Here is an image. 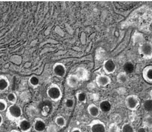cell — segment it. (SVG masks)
Segmentation results:
<instances>
[{"mask_svg":"<svg viewBox=\"0 0 152 132\" xmlns=\"http://www.w3.org/2000/svg\"><path fill=\"white\" fill-rule=\"evenodd\" d=\"M125 103L128 109L131 111H134L139 106L140 100L137 96L135 94H130L126 97Z\"/></svg>","mask_w":152,"mask_h":132,"instance_id":"obj_4","label":"cell"},{"mask_svg":"<svg viewBox=\"0 0 152 132\" xmlns=\"http://www.w3.org/2000/svg\"><path fill=\"white\" fill-rule=\"evenodd\" d=\"M39 79L37 77L34 76V75H33L30 78L29 80H28V83L30 84V85L33 87V88H36L39 84Z\"/></svg>","mask_w":152,"mask_h":132,"instance_id":"obj_21","label":"cell"},{"mask_svg":"<svg viewBox=\"0 0 152 132\" xmlns=\"http://www.w3.org/2000/svg\"><path fill=\"white\" fill-rule=\"evenodd\" d=\"M144 125L147 127L151 128L152 127V117L151 116H147L144 119Z\"/></svg>","mask_w":152,"mask_h":132,"instance_id":"obj_27","label":"cell"},{"mask_svg":"<svg viewBox=\"0 0 152 132\" xmlns=\"http://www.w3.org/2000/svg\"><path fill=\"white\" fill-rule=\"evenodd\" d=\"M55 122L56 125L60 128L64 127L66 125V123H67L66 119L62 116H57L55 119Z\"/></svg>","mask_w":152,"mask_h":132,"instance_id":"obj_18","label":"cell"},{"mask_svg":"<svg viewBox=\"0 0 152 132\" xmlns=\"http://www.w3.org/2000/svg\"><path fill=\"white\" fill-rule=\"evenodd\" d=\"M103 70L106 74H112L116 70L117 65L113 60L109 59H107L103 62Z\"/></svg>","mask_w":152,"mask_h":132,"instance_id":"obj_6","label":"cell"},{"mask_svg":"<svg viewBox=\"0 0 152 132\" xmlns=\"http://www.w3.org/2000/svg\"><path fill=\"white\" fill-rule=\"evenodd\" d=\"M9 132H20V131L17 130H11Z\"/></svg>","mask_w":152,"mask_h":132,"instance_id":"obj_31","label":"cell"},{"mask_svg":"<svg viewBox=\"0 0 152 132\" xmlns=\"http://www.w3.org/2000/svg\"><path fill=\"white\" fill-rule=\"evenodd\" d=\"M143 108L148 112H152V99L145 100L143 103Z\"/></svg>","mask_w":152,"mask_h":132,"instance_id":"obj_22","label":"cell"},{"mask_svg":"<svg viewBox=\"0 0 152 132\" xmlns=\"http://www.w3.org/2000/svg\"><path fill=\"white\" fill-rule=\"evenodd\" d=\"M17 124L21 132H30L33 128L31 122L25 118L19 120Z\"/></svg>","mask_w":152,"mask_h":132,"instance_id":"obj_8","label":"cell"},{"mask_svg":"<svg viewBox=\"0 0 152 132\" xmlns=\"http://www.w3.org/2000/svg\"><path fill=\"white\" fill-rule=\"evenodd\" d=\"M47 95L53 102H58L63 96L62 91L60 87L55 83H52L47 89Z\"/></svg>","mask_w":152,"mask_h":132,"instance_id":"obj_2","label":"cell"},{"mask_svg":"<svg viewBox=\"0 0 152 132\" xmlns=\"http://www.w3.org/2000/svg\"><path fill=\"white\" fill-rule=\"evenodd\" d=\"M138 51L144 59H150L152 58V44L149 42L141 44L139 46Z\"/></svg>","mask_w":152,"mask_h":132,"instance_id":"obj_3","label":"cell"},{"mask_svg":"<svg viewBox=\"0 0 152 132\" xmlns=\"http://www.w3.org/2000/svg\"><path fill=\"white\" fill-rule=\"evenodd\" d=\"M32 127L36 132H44L47 127L45 122L40 117L35 118Z\"/></svg>","mask_w":152,"mask_h":132,"instance_id":"obj_10","label":"cell"},{"mask_svg":"<svg viewBox=\"0 0 152 132\" xmlns=\"http://www.w3.org/2000/svg\"><path fill=\"white\" fill-rule=\"evenodd\" d=\"M75 75L79 80H85L88 77V71L83 67H79L76 70Z\"/></svg>","mask_w":152,"mask_h":132,"instance_id":"obj_16","label":"cell"},{"mask_svg":"<svg viewBox=\"0 0 152 132\" xmlns=\"http://www.w3.org/2000/svg\"><path fill=\"white\" fill-rule=\"evenodd\" d=\"M91 132H106V124L99 119H94L89 124Z\"/></svg>","mask_w":152,"mask_h":132,"instance_id":"obj_5","label":"cell"},{"mask_svg":"<svg viewBox=\"0 0 152 132\" xmlns=\"http://www.w3.org/2000/svg\"><path fill=\"white\" fill-rule=\"evenodd\" d=\"M23 111L22 108L16 103L9 106L6 111V116L7 119L12 122H15L16 123L21 119Z\"/></svg>","mask_w":152,"mask_h":132,"instance_id":"obj_1","label":"cell"},{"mask_svg":"<svg viewBox=\"0 0 152 132\" xmlns=\"http://www.w3.org/2000/svg\"><path fill=\"white\" fill-rule=\"evenodd\" d=\"M3 116L0 113V127H1V125H3Z\"/></svg>","mask_w":152,"mask_h":132,"instance_id":"obj_30","label":"cell"},{"mask_svg":"<svg viewBox=\"0 0 152 132\" xmlns=\"http://www.w3.org/2000/svg\"><path fill=\"white\" fill-rule=\"evenodd\" d=\"M71 132H82L81 129L78 127H74L71 130Z\"/></svg>","mask_w":152,"mask_h":132,"instance_id":"obj_28","label":"cell"},{"mask_svg":"<svg viewBox=\"0 0 152 132\" xmlns=\"http://www.w3.org/2000/svg\"><path fill=\"white\" fill-rule=\"evenodd\" d=\"M79 80L75 74L69 75L66 78V83L71 88H75L77 86Z\"/></svg>","mask_w":152,"mask_h":132,"instance_id":"obj_14","label":"cell"},{"mask_svg":"<svg viewBox=\"0 0 152 132\" xmlns=\"http://www.w3.org/2000/svg\"><path fill=\"white\" fill-rule=\"evenodd\" d=\"M150 97H151V99H152V89L150 91Z\"/></svg>","mask_w":152,"mask_h":132,"instance_id":"obj_32","label":"cell"},{"mask_svg":"<svg viewBox=\"0 0 152 132\" xmlns=\"http://www.w3.org/2000/svg\"><path fill=\"white\" fill-rule=\"evenodd\" d=\"M87 111L88 114L93 117H97L100 115V110L99 109V107L96 105L94 103H91L87 107Z\"/></svg>","mask_w":152,"mask_h":132,"instance_id":"obj_13","label":"cell"},{"mask_svg":"<svg viewBox=\"0 0 152 132\" xmlns=\"http://www.w3.org/2000/svg\"><path fill=\"white\" fill-rule=\"evenodd\" d=\"M75 97H76V99H77V101L80 103H85L87 102V96L86 95V94L83 92H82V91L77 92L75 94Z\"/></svg>","mask_w":152,"mask_h":132,"instance_id":"obj_19","label":"cell"},{"mask_svg":"<svg viewBox=\"0 0 152 132\" xmlns=\"http://www.w3.org/2000/svg\"><path fill=\"white\" fill-rule=\"evenodd\" d=\"M65 106L68 109H71L74 106V100L72 99H68L65 101Z\"/></svg>","mask_w":152,"mask_h":132,"instance_id":"obj_26","label":"cell"},{"mask_svg":"<svg viewBox=\"0 0 152 132\" xmlns=\"http://www.w3.org/2000/svg\"><path fill=\"white\" fill-rule=\"evenodd\" d=\"M129 80V77L126 73L125 72H120L117 75V81L118 83L124 84L128 83Z\"/></svg>","mask_w":152,"mask_h":132,"instance_id":"obj_17","label":"cell"},{"mask_svg":"<svg viewBox=\"0 0 152 132\" xmlns=\"http://www.w3.org/2000/svg\"><path fill=\"white\" fill-rule=\"evenodd\" d=\"M121 132H135V130L131 124L126 122L122 125Z\"/></svg>","mask_w":152,"mask_h":132,"instance_id":"obj_24","label":"cell"},{"mask_svg":"<svg viewBox=\"0 0 152 132\" xmlns=\"http://www.w3.org/2000/svg\"><path fill=\"white\" fill-rule=\"evenodd\" d=\"M137 132H147V131L145 127H140L138 128Z\"/></svg>","mask_w":152,"mask_h":132,"instance_id":"obj_29","label":"cell"},{"mask_svg":"<svg viewBox=\"0 0 152 132\" xmlns=\"http://www.w3.org/2000/svg\"><path fill=\"white\" fill-rule=\"evenodd\" d=\"M134 65L130 62H128L125 63L124 65H123V70H124L123 72H125L127 74L131 73L133 71H134Z\"/></svg>","mask_w":152,"mask_h":132,"instance_id":"obj_23","label":"cell"},{"mask_svg":"<svg viewBox=\"0 0 152 132\" xmlns=\"http://www.w3.org/2000/svg\"><path fill=\"white\" fill-rule=\"evenodd\" d=\"M142 76L147 82L152 83V65H148L144 69Z\"/></svg>","mask_w":152,"mask_h":132,"instance_id":"obj_12","label":"cell"},{"mask_svg":"<svg viewBox=\"0 0 152 132\" xmlns=\"http://www.w3.org/2000/svg\"><path fill=\"white\" fill-rule=\"evenodd\" d=\"M95 81H96V83L99 87H106L108 86L112 81L111 78L108 75L104 74L97 75Z\"/></svg>","mask_w":152,"mask_h":132,"instance_id":"obj_9","label":"cell"},{"mask_svg":"<svg viewBox=\"0 0 152 132\" xmlns=\"http://www.w3.org/2000/svg\"><path fill=\"white\" fill-rule=\"evenodd\" d=\"M7 107V101L4 99H0V112L6 111Z\"/></svg>","mask_w":152,"mask_h":132,"instance_id":"obj_25","label":"cell"},{"mask_svg":"<svg viewBox=\"0 0 152 132\" xmlns=\"http://www.w3.org/2000/svg\"><path fill=\"white\" fill-rule=\"evenodd\" d=\"M53 72L56 77L63 78L66 73V66L61 62H56L53 66Z\"/></svg>","mask_w":152,"mask_h":132,"instance_id":"obj_7","label":"cell"},{"mask_svg":"<svg viewBox=\"0 0 152 132\" xmlns=\"http://www.w3.org/2000/svg\"><path fill=\"white\" fill-rule=\"evenodd\" d=\"M17 100V97L16 94L14 92L9 93L6 96V101L11 103V105L15 104Z\"/></svg>","mask_w":152,"mask_h":132,"instance_id":"obj_20","label":"cell"},{"mask_svg":"<svg viewBox=\"0 0 152 132\" xmlns=\"http://www.w3.org/2000/svg\"><path fill=\"white\" fill-rule=\"evenodd\" d=\"M98 107L100 111L104 113H108L112 110V105L110 101L107 100H103L99 102Z\"/></svg>","mask_w":152,"mask_h":132,"instance_id":"obj_11","label":"cell"},{"mask_svg":"<svg viewBox=\"0 0 152 132\" xmlns=\"http://www.w3.org/2000/svg\"><path fill=\"white\" fill-rule=\"evenodd\" d=\"M9 86H10V82L8 78L5 75H0V92L6 91Z\"/></svg>","mask_w":152,"mask_h":132,"instance_id":"obj_15","label":"cell"}]
</instances>
